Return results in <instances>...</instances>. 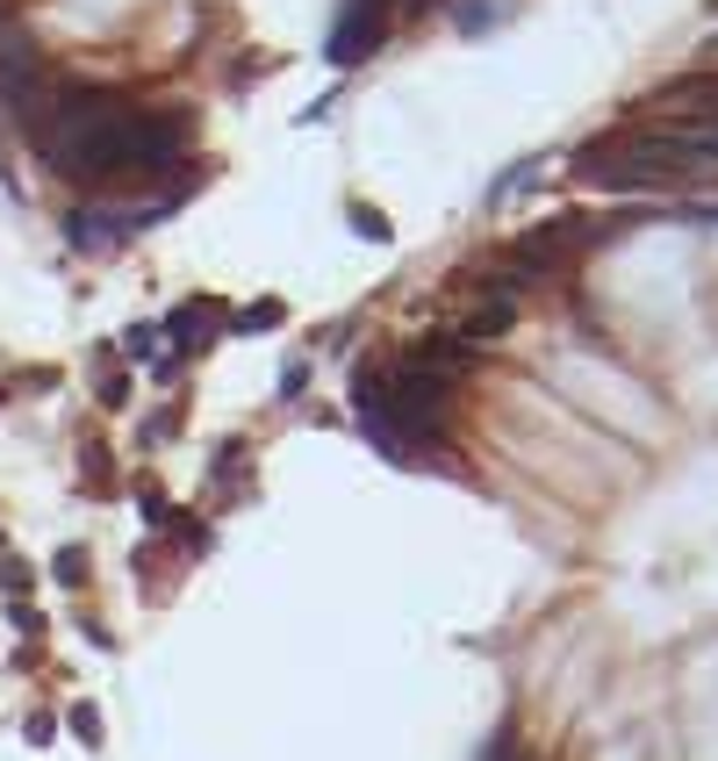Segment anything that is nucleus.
<instances>
[{
	"label": "nucleus",
	"instance_id": "nucleus-1",
	"mask_svg": "<svg viewBox=\"0 0 718 761\" xmlns=\"http://www.w3.org/2000/svg\"><path fill=\"white\" fill-rule=\"evenodd\" d=\"M697 151L682 130H610L597 144L575 159V173L589 180V187H668V180L697 173Z\"/></svg>",
	"mask_w": 718,
	"mask_h": 761
},
{
	"label": "nucleus",
	"instance_id": "nucleus-2",
	"mask_svg": "<svg viewBox=\"0 0 718 761\" xmlns=\"http://www.w3.org/2000/svg\"><path fill=\"white\" fill-rule=\"evenodd\" d=\"M510 324H517V302H482V310L461 316V331H453V338L475 345V338H496V331H510Z\"/></svg>",
	"mask_w": 718,
	"mask_h": 761
},
{
	"label": "nucleus",
	"instance_id": "nucleus-3",
	"mask_svg": "<svg viewBox=\"0 0 718 761\" xmlns=\"http://www.w3.org/2000/svg\"><path fill=\"white\" fill-rule=\"evenodd\" d=\"M58 582H65V589L87 582V554H80V546H65V554H58Z\"/></svg>",
	"mask_w": 718,
	"mask_h": 761
},
{
	"label": "nucleus",
	"instance_id": "nucleus-4",
	"mask_svg": "<svg viewBox=\"0 0 718 761\" xmlns=\"http://www.w3.org/2000/svg\"><path fill=\"white\" fill-rule=\"evenodd\" d=\"M72 733H80V740H101V719H94V704H80V711H72Z\"/></svg>",
	"mask_w": 718,
	"mask_h": 761
}]
</instances>
